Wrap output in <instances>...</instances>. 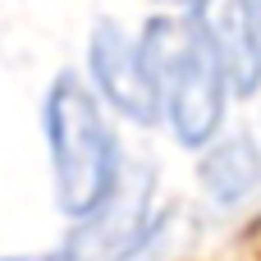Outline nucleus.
<instances>
[{"label": "nucleus", "mask_w": 261, "mask_h": 261, "mask_svg": "<svg viewBox=\"0 0 261 261\" xmlns=\"http://www.w3.org/2000/svg\"><path fill=\"white\" fill-rule=\"evenodd\" d=\"M41 128H46V156H50V184L55 202L69 220L87 225L115 193L124 165L115 128L92 96V87L78 73H60L46 87L41 101Z\"/></svg>", "instance_id": "1"}, {"label": "nucleus", "mask_w": 261, "mask_h": 261, "mask_svg": "<svg viewBox=\"0 0 261 261\" xmlns=\"http://www.w3.org/2000/svg\"><path fill=\"white\" fill-rule=\"evenodd\" d=\"M142 64L156 87V106L184 147H206L225 119V78L211 64L197 32L179 18H151L138 37Z\"/></svg>", "instance_id": "2"}, {"label": "nucleus", "mask_w": 261, "mask_h": 261, "mask_svg": "<svg viewBox=\"0 0 261 261\" xmlns=\"http://www.w3.org/2000/svg\"><path fill=\"white\" fill-rule=\"evenodd\" d=\"M87 73H92V96L101 106H110L115 115H124L128 124H156L161 119L156 87H151V73L142 64V50L119 23H96L92 28Z\"/></svg>", "instance_id": "3"}, {"label": "nucleus", "mask_w": 261, "mask_h": 261, "mask_svg": "<svg viewBox=\"0 0 261 261\" xmlns=\"http://www.w3.org/2000/svg\"><path fill=\"white\" fill-rule=\"evenodd\" d=\"M197 41L206 46L211 64L220 69L225 87L239 96L261 87V9L257 0H193Z\"/></svg>", "instance_id": "4"}, {"label": "nucleus", "mask_w": 261, "mask_h": 261, "mask_svg": "<svg viewBox=\"0 0 261 261\" xmlns=\"http://www.w3.org/2000/svg\"><path fill=\"white\" fill-rule=\"evenodd\" d=\"M202 188L216 197V202H243L252 188L261 184V156L248 138H229L220 147H211L202 156V170H197Z\"/></svg>", "instance_id": "5"}, {"label": "nucleus", "mask_w": 261, "mask_h": 261, "mask_svg": "<svg viewBox=\"0 0 261 261\" xmlns=\"http://www.w3.org/2000/svg\"><path fill=\"white\" fill-rule=\"evenodd\" d=\"M87 252L78 248V243H60V248H46V252H9V257L0 261H83Z\"/></svg>", "instance_id": "6"}, {"label": "nucleus", "mask_w": 261, "mask_h": 261, "mask_svg": "<svg viewBox=\"0 0 261 261\" xmlns=\"http://www.w3.org/2000/svg\"><path fill=\"white\" fill-rule=\"evenodd\" d=\"M165 5H193V0H165Z\"/></svg>", "instance_id": "7"}]
</instances>
